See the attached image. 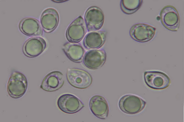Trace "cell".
I'll list each match as a JSON object with an SVG mask.
<instances>
[{"label": "cell", "mask_w": 184, "mask_h": 122, "mask_svg": "<svg viewBox=\"0 0 184 122\" xmlns=\"http://www.w3.org/2000/svg\"><path fill=\"white\" fill-rule=\"evenodd\" d=\"M106 58V54L104 49H93L85 53L83 61L87 68L95 70L100 68L104 64Z\"/></svg>", "instance_id": "8fae6325"}, {"label": "cell", "mask_w": 184, "mask_h": 122, "mask_svg": "<svg viewBox=\"0 0 184 122\" xmlns=\"http://www.w3.org/2000/svg\"><path fill=\"white\" fill-rule=\"evenodd\" d=\"M87 31L84 20L81 16L75 19L67 28L66 36L70 43H77L83 38Z\"/></svg>", "instance_id": "9c48e42d"}, {"label": "cell", "mask_w": 184, "mask_h": 122, "mask_svg": "<svg viewBox=\"0 0 184 122\" xmlns=\"http://www.w3.org/2000/svg\"><path fill=\"white\" fill-rule=\"evenodd\" d=\"M28 87V81L25 76L17 71L12 72L8 81L7 90L12 98L18 99L26 93Z\"/></svg>", "instance_id": "6da1fadb"}, {"label": "cell", "mask_w": 184, "mask_h": 122, "mask_svg": "<svg viewBox=\"0 0 184 122\" xmlns=\"http://www.w3.org/2000/svg\"><path fill=\"white\" fill-rule=\"evenodd\" d=\"M89 105L92 113L97 118L105 119L108 116L109 106L106 99L103 96L95 95L90 99Z\"/></svg>", "instance_id": "5bb4252c"}, {"label": "cell", "mask_w": 184, "mask_h": 122, "mask_svg": "<svg viewBox=\"0 0 184 122\" xmlns=\"http://www.w3.org/2000/svg\"><path fill=\"white\" fill-rule=\"evenodd\" d=\"M143 2L142 0H122L120 3L121 9L125 14H132L140 8Z\"/></svg>", "instance_id": "ac0fdd59"}, {"label": "cell", "mask_w": 184, "mask_h": 122, "mask_svg": "<svg viewBox=\"0 0 184 122\" xmlns=\"http://www.w3.org/2000/svg\"><path fill=\"white\" fill-rule=\"evenodd\" d=\"M156 29L148 24L140 23L133 25L129 31L131 38L137 42L144 43L149 42L154 37Z\"/></svg>", "instance_id": "8992f818"}, {"label": "cell", "mask_w": 184, "mask_h": 122, "mask_svg": "<svg viewBox=\"0 0 184 122\" xmlns=\"http://www.w3.org/2000/svg\"><path fill=\"white\" fill-rule=\"evenodd\" d=\"M59 21V15L57 10L53 8H48L42 12L40 22L42 29L46 32L53 31L57 27Z\"/></svg>", "instance_id": "4fadbf2b"}, {"label": "cell", "mask_w": 184, "mask_h": 122, "mask_svg": "<svg viewBox=\"0 0 184 122\" xmlns=\"http://www.w3.org/2000/svg\"><path fill=\"white\" fill-rule=\"evenodd\" d=\"M57 104L60 110L69 114H74L79 111L85 106L76 97L68 93L62 95L58 98Z\"/></svg>", "instance_id": "ba28073f"}, {"label": "cell", "mask_w": 184, "mask_h": 122, "mask_svg": "<svg viewBox=\"0 0 184 122\" xmlns=\"http://www.w3.org/2000/svg\"><path fill=\"white\" fill-rule=\"evenodd\" d=\"M47 47L45 40L39 36H34L28 39L24 44L22 51L29 58H35L41 54Z\"/></svg>", "instance_id": "30bf717a"}, {"label": "cell", "mask_w": 184, "mask_h": 122, "mask_svg": "<svg viewBox=\"0 0 184 122\" xmlns=\"http://www.w3.org/2000/svg\"><path fill=\"white\" fill-rule=\"evenodd\" d=\"M146 102L140 97L131 94L124 95L118 101L119 108L123 112L128 114H135L145 108Z\"/></svg>", "instance_id": "7a4b0ae2"}, {"label": "cell", "mask_w": 184, "mask_h": 122, "mask_svg": "<svg viewBox=\"0 0 184 122\" xmlns=\"http://www.w3.org/2000/svg\"><path fill=\"white\" fill-rule=\"evenodd\" d=\"M19 27L24 34L30 36H37L43 35V30L39 21L35 18L26 17L20 22Z\"/></svg>", "instance_id": "9a60e30c"}, {"label": "cell", "mask_w": 184, "mask_h": 122, "mask_svg": "<svg viewBox=\"0 0 184 122\" xmlns=\"http://www.w3.org/2000/svg\"><path fill=\"white\" fill-rule=\"evenodd\" d=\"M84 21L88 32L98 31L104 24V13L99 7L96 6H91L85 12Z\"/></svg>", "instance_id": "5b68a950"}, {"label": "cell", "mask_w": 184, "mask_h": 122, "mask_svg": "<svg viewBox=\"0 0 184 122\" xmlns=\"http://www.w3.org/2000/svg\"><path fill=\"white\" fill-rule=\"evenodd\" d=\"M53 1H54V2H55L56 3H61L62 2H65V1H68L66 0H63V1H57V0H53Z\"/></svg>", "instance_id": "d6986e66"}, {"label": "cell", "mask_w": 184, "mask_h": 122, "mask_svg": "<svg viewBox=\"0 0 184 122\" xmlns=\"http://www.w3.org/2000/svg\"><path fill=\"white\" fill-rule=\"evenodd\" d=\"M62 49L67 57L72 61L76 63L82 61L85 50L80 44L67 42L64 44Z\"/></svg>", "instance_id": "e0dca14e"}, {"label": "cell", "mask_w": 184, "mask_h": 122, "mask_svg": "<svg viewBox=\"0 0 184 122\" xmlns=\"http://www.w3.org/2000/svg\"><path fill=\"white\" fill-rule=\"evenodd\" d=\"M66 77L69 84L78 89H83L88 88L92 82V77L88 72L78 68L68 69Z\"/></svg>", "instance_id": "3957f363"}, {"label": "cell", "mask_w": 184, "mask_h": 122, "mask_svg": "<svg viewBox=\"0 0 184 122\" xmlns=\"http://www.w3.org/2000/svg\"><path fill=\"white\" fill-rule=\"evenodd\" d=\"M64 82V77L62 73L59 71H54L45 77L40 88L45 91H54L61 88Z\"/></svg>", "instance_id": "7c38bea8"}, {"label": "cell", "mask_w": 184, "mask_h": 122, "mask_svg": "<svg viewBox=\"0 0 184 122\" xmlns=\"http://www.w3.org/2000/svg\"><path fill=\"white\" fill-rule=\"evenodd\" d=\"M160 16L162 25L167 29L176 32L180 25V16L176 8L171 5H167L161 10Z\"/></svg>", "instance_id": "52a82bcc"}, {"label": "cell", "mask_w": 184, "mask_h": 122, "mask_svg": "<svg viewBox=\"0 0 184 122\" xmlns=\"http://www.w3.org/2000/svg\"><path fill=\"white\" fill-rule=\"evenodd\" d=\"M107 32L104 30L91 32L85 37L83 44L87 50L97 49L104 44L106 39Z\"/></svg>", "instance_id": "2e32d148"}, {"label": "cell", "mask_w": 184, "mask_h": 122, "mask_svg": "<svg viewBox=\"0 0 184 122\" xmlns=\"http://www.w3.org/2000/svg\"><path fill=\"white\" fill-rule=\"evenodd\" d=\"M144 79L146 84L154 90H162L167 88L170 80L167 74L158 71H147L144 72Z\"/></svg>", "instance_id": "277c9868"}]
</instances>
